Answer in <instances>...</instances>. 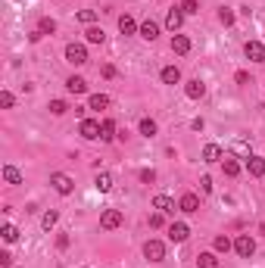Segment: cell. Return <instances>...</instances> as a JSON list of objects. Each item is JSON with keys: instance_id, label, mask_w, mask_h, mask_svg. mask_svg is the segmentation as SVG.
<instances>
[{"instance_id": "6", "label": "cell", "mask_w": 265, "mask_h": 268, "mask_svg": "<svg viewBox=\"0 0 265 268\" xmlns=\"http://www.w3.org/2000/svg\"><path fill=\"white\" fill-rule=\"evenodd\" d=\"M78 134H82L85 141H97V137H100V122H94V119H82V125H78Z\"/></svg>"}, {"instance_id": "30", "label": "cell", "mask_w": 265, "mask_h": 268, "mask_svg": "<svg viewBox=\"0 0 265 268\" xmlns=\"http://www.w3.org/2000/svg\"><path fill=\"white\" fill-rule=\"evenodd\" d=\"M181 13H184V16L200 13V3H197V0H181Z\"/></svg>"}, {"instance_id": "8", "label": "cell", "mask_w": 265, "mask_h": 268, "mask_svg": "<svg viewBox=\"0 0 265 268\" xmlns=\"http://www.w3.org/2000/svg\"><path fill=\"white\" fill-rule=\"evenodd\" d=\"M187 234H190V228L184 225V221H172V225H169V240L172 243H184Z\"/></svg>"}, {"instance_id": "23", "label": "cell", "mask_w": 265, "mask_h": 268, "mask_svg": "<svg viewBox=\"0 0 265 268\" xmlns=\"http://www.w3.org/2000/svg\"><path fill=\"white\" fill-rule=\"evenodd\" d=\"M137 131H141L144 137H156V131H159V128H156V122H153V119H141Z\"/></svg>"}, {"instance_id": "26", "label": "cell", "mask_w": 265, "mask_h": 268, "mask_svg": "<svg viewBox=\"0 0 265 268\" xmlns=\"http://www.w3.org/2000/svg\"><path fill=\"white\" fill-rule=\"evenodd\" d=\"M3 181H6V184H22V172L13 169V166H6V169H3Z\"/></svg>"}, {"instance_id": "4", "label": "cell", "mask_w": 265, "mask_h": 268, "mask_svg": "<svg viewBox=\"0 0 265 268\" xmlns=\"http://www.w3.org/2000/svg\"><path fill=\"white\" fill-rule=\"evenodd\" d=\"M66 60L72 66H85L88 63V50L82 47V44H69V47H66Z\"/></svg>"}, {"instance_id": "39", "label": "cell", "mask_w": 265, "mask_h": 268, "mask_svg": "<svg viewBox=\"0 0 265 268\" xmlns=\"http://www.w3.org/2000/svg\"><path fill=\"white\" fill-rule=\"evenodd\" d=\"M150 228H163V212H153V215H150Z\"/></svg>"}, {"instance_id": "3", "label": "cell", "mask_w": 265, "mask_h": 268, "mask_svg": "<svg viewBox=\"0 0 265 268\" xmlns=\"http://www.w3.org/2000/svg\"><path fill=\"white\" fill-rule=\"evenodd\" d=\"M144 256L150 262H163L166 259V243L163 240H147L144 243Z\"/></svg>"}, {"instance_id": "43", "label": "cell", "mask_w": 265, "mask_h": 268, "mask_svg": "<svg viewBox=\"0 0 265 268\" xmlns=\"http://www.w3.org/2000/svg\"><path fill=\"white\" fill-rule=\"evenodd\" d=\"M190 128H193V131H203L206 122H203V119H193V122H190Z\"/></svg>"}, {"instance_id": "2", "label": "cell", "mask_w": 265, "mask_h": 268, "mask_svg": "<svg viewBox=\"0 0 265 268\" xmlns=\"http://www.w3.org/2000/svg\"><path fill=\"white\" fill-rule=\"evenodd\" d=\"M234 253L240 256V259H250V256L256 253V240H253L250 234H240V237L234 240Z\"/></svg>"}, {"instance_id": "22", "label": "cell", "mask_w": 265, "mask_h": 268, "mask_svg": "<svg viewBox=\"0 0 265 268\" xmlns=\"http://www.w3.org/2000/svg\"><path fill=\"white\" fill-rule=\"evenodd\" d=\"M112 137H116V122H112V119H106V122H103L100 125V141H112Z\"/></svg>"}, {"instance_id": "41", "label": "cell", "mask_w": 265, "mask_h": 268, "mask_svg": "<svg viewBox=\"0 0 265 268\" xmlns=\"http://www.w3.org/2000/svg\"><path fill=\"white\" fill-rule=\"evenodd\" d=\"M234 81H237V85H250V75H247V72H237Z\"/></svg>"}, {"instance_id": "40", "label": "cell", "mask_w": 265, "mask_h": 268, "mask_svg": "<svg viewBox=\"0 0 265 268\" xmlns=\"http://www.w3.org/2000/svg\"><path fill=\"white\" fill-rule=\"evenodd\" d=\"M9 262H13V256H9V253H0V268H9Z\"/></svg>"}, {"instance_id": "25", "label": "cell", "mask_w": 265, "mask_h": 268, "mask_svg": "<svg viewBox=\"0 0 265 268\" xmlns=\"http://www.w3.org/2000/svg\"><path fill=\"white\" fill-rule=\"evenodd\" d=\"M106 106H109V97L106 94H94V97L88 100V109H106Z\"/></svg>"}, {"instance_id": "19", "label": "cell", "mask_w": 265, "mask_h": 268, "mask_svg": "<svg viewBox=\"0 0 265 268\" xmlns=\"http://www.w3.org/2000/svg\"><path fill=\"white\" fill-rule=\"evenodd\" d=\"M94 187H97L100 193H109V190H112V175L100 172V175H97V181H94Z\"/></svg>"}, {"instance_id": "35", "label": "cell", "mask_w": 265, "mask_h": 268, "mask_svg": "<svg viewBox=\"0 0 265 268\" xmlns=\"http://www.w3.org/2000/svg\"><path fill=\"white\" fill-rule=\"evenodd\" d=\"M66 109H69V106H66V100H50V112H53V115H63Z\"/></svg>"}, {"instance_id": "7", "label": "cell", "mask_w": 265, "mask_h": 268, "mask_svg": "<svg viewBox=\"0 0 265 268\" xmlns=\"http://www.w3.org/2000/svg\"><path fill=\"white\" fill-rule=\"evenodd\" d=\"M244 53H247V60H253V63H265V44L262 41H247Z\"/></svg>"}, {"instance_id": "20", "label": "cell", "mask_w": 265, "mask_h": 268, "mask_svg": "<svg viewBox=\"0 0 265 268\" xmlns=\"http://www.w3.org/2000/svg\"><path fill=\"white\" fill-rule=\"evenodd\" d=\"M85 38H88V44H103V41H106V31L97 28V25H90V28L85 31Z\"/></svg>"}, {"instance_id": "21", "label": "cell", "mask_w": 265, "mask_h": 268, "mask_svg": "<svg viewBox=\"0 0 265 268\" xmlns=\"http://www.w3.org/2000/svg\"><path fill=\"white\" fill-rule=\"evenodd\" d=\"M178 81H181L178 66H166V69H163V85H178Z\"/></svg>"}, {"instance_id": "44", "label": "cell", "mask_w": 265, "mask_h": 268, "mask_svg": "<svg viewBox=\"0 0 265 268\" xmlns=\"http://www.w3.org/2000/svg\"><path fill=\"white\" fill-rule=\"evenodd\" d=\"M116 75V66H103V78H112Z\"/></svg>"}, {"instance_id": "37", "label": "cell", "mask_w": 265, "mask_h": 268, "mask_svg": "<svg viewBox=\"0 0 265 268\" xmlns=\"http://www.w3.org/2000/svg\"><path fill=\"white\" fill-rule=\"evenodd\" d=\"M141 181H144V184H153V181H156V172H153V169H144V172H141Z\"/></svg>"}, {"instance_id": "42", "label": "cell", "mask_w": 265, "mask_h": 268, "mask_svg": "<svg viewBox=\"0 0 265 268\" xmlns=\"http://www.w3.org/2000/svg\"><path fill=\"white\" fill-rule=\"evenodd\" d=\"M56 247L66 250V247H69V234H60V237H56Z\"/></svg>"}, {"instance_id": "27", "label": "cell", "mask_w": 265, "mask_h": 268, "mask_svg": "<svg viewBox=\"0 0 265 268\" xmlns=\"http://www.w3.org/2000/svg\"><path fill=\"white\" fill-rule=\"evenodd\" d=\"M197 265H200V268H218V259H215V253H200Z\"/></svg>"}, {"instance_id": "24", "label": "cell", "mask_w": 265, "mask_h": 268, "mask_svg": "<svg viewBox=\"0 0 265 268\" xmlns=\"http://www.w3.org/2000/svg\"><path fill=\"white\" fill-rule=\"evenodd\" d=\"M56 221H60V212H56V209H47V212H44V218H41V228H44V231H50Z\"/></svg>"}, {"instance_id": "1", "label": "cell", "mask_w": 265, "mask_h": 268, "mask_svg": "<svg viewBox=\"0 0 265 268\" xmlns=\"http://www.w3.org/2000/svg\"><path fill=\"white\" fill-rule=\"evenodd\" d=\"M50 184H53V190L60 193V196H69V193L75 190V181L69 178V175H63V172H53L50 175Z\"/></svg>"}, {"instance_id": "12", "label": "cell", "mask_w": 265, "mask_h": 268, "mask_svg": "<svg viewBox=\"0 0 265 268\" xmlns=\"http://www.w3.org/2000/svg\"><path fill=\"white\" fill-rule=\"evenodd\" d=\"M172 50H175L178 56L190 53V38H187V34H175V38H172Z\"/></svg>"}, {"instance_id": "5", "label": "cell", "mask_w": 265, "mask_h": 268, "mask_svg": "<svg viewBox=\"0 0 265 268\" xmlns=\"http://www.w3.org/2000/svg\"><path fill=\"white\" fill-rule=\"evenodd\" d=\"M119 225H122V212L119 209H106V212L100 215V228L103 231H116Z\"/></svg>"}, {"instance_id": "18", "label": "cell", "mask_w": 265, "mask_h": 268, "mask_svg": "<svg viewBox=\"0 0 265 268\" xmlns=\"http://www.w3.org/2000/svg\"><path fill=\"white\" fill-rule=\"evenodd\" d=\"M222 159V147L218 144H206L203 147V162H218Z\"/></svg>"}, {"instance_id": "34", "label": "cell", "mask_w": 265, "mask_h": 268, "mask_svg": "<svg viewBox=\"0 0 265 268\" xmlns=\"http://www.w3.org/2000/svg\"><path fill=\"white\" fill-rule=\"evenodd\" d=\"M94 19H97L94 9H82V13H78V22H82V25H94Z\"/></svg>"}, {"instance_id": "16", "label": "cell", "mask_w": 265, "mask_h": 268, "mask_svg": "<svg viewBox=\"0 0 265 268\" xmlns=\"http://www.w3.org/2000/svg\"><path fill=\"white\" fill-rule=\"evenodd\" d=\"M166 25H169L172 31H178V28L184 25V13H181V6H178V9H169V16H166Z\"/></svg>"}, {"instance_id": "38", "label": "cell", "mask_w": 265, "mask_h": 268, "mask_svg": "<svg viewBox=\"0 0 265 268\" xmlns=\"http://www.w3.org/2000/svg\"><path fill=\"white\" fill-rule=\"evenodd\" d=\"M200 190H203V193H212V178H209V175L200 178Z\"/></svg>"}, {"instance_id": "28", "label": "cell", "mask_w": 265, "mask_h": 268, "mask_svg": "<svg viewBox=\"0 0 265 268\" xmlns=\"http://www.w3.org/2000/svg\"><path fill=\"white\" fill-rule=\"evenodd\" d=\"M222 169H225L228 178H234V175H240V162H237V159H225V162H222Z\"/></svg>"}, {"instance_id": "17", "label": "cell", "mask_w": 265, "mask_h": 268, "mask_svg": "<svg viewBox=\"0 0 265 268\" xmlns=\"http://www.w3.org/2000/svg\"><path fill=\"white\" fill-rule=\"evenodd\" d=\"M141 38H147V41H156L159 38V25H156L153 19H147L144 25H141Z\"/></svg>"}, {"instance_id": "10", "label": "cell", "mask_w": 265, "mask_h": 268, "mask_svg": "<svg viewBox=\"0 0 265 268\" xmlns=\"http://www.w3.org/2000/svg\"><path fill=\"white\" fill-rule=\"evenodd\" d=\"M184 94H187V100H203V97H206V85H203L200 78H193V81H187Z\"/></svg>"}, {"instance_id": "32", "label": "cell", "mask_w": 265, "mask_h": 268, "mask_svg": "<svg viewBox=\"0 0 265 268\" xmlns=\"http://www.w3.org/2000/svg\"><path fill=\"white\" fill-rule=\"evenodd\" d=\"M38 31H41V34H53V31H56V22H53V19H47V16H44V19L38 22Z\"/></svg>"}, {"instance_id": "31", "label": "cell", "mask_w": 265, "mask_h": 268, "mask_svg": "<svg viewBox=\"0 0 265 268\" xmlns=\"http://www.w3.org/2000/svg\"><path fill=\"white\" fill-rule=\"evenodd\" d=\"M218 22H222V25H234V9L222 6V9H218Z\"/></svg>"}, {"instance_id": "33", "label": "cell", "mask_w": 265, "mask_h": 268, "mask_svg": "<svg viewBox=\"0 0 265 268\" xmlns=\"http://www.w3.org/2000/svg\"><path fill=\"white\" fill-rule=\"evenodd\" d=\"M0 234H3L6 243H13V240L19 237V228H16V225H3V231H0Z\"/></svg>"}, {"instance_id": "14", "label": "cell", "mask_w": 265, "mask_h": 268, "mask_svg": "<svg viewBox=\"0 0 265 268\" xmlns=\"http://www.w3.org/2000/svg\"><path fill=\"white\" fill-rule=\"evenodd\" d=\"M119 31H122V34H134V31H141V25L134 22V16L125 13V16H119Z\"/></svg>"}, {"instance_id": "9", "label": "cell", "mask_w": 265, "mask_h": 268, "mask_svg": "<svg viewBox=\"0 0 265 268\" xmlns=\"http://www.w3.org/2000/svg\"><path fill=\"white\" fill-rule=\"evenodd\" d=\"M153 209L163 212V215H175V200L166 196V193H159V196H153Z\"/></svg>"}, {"instance_id": "15", "label": "cell", "mask_w": 265, "mask_h": 268, "mask_svg": "<svg viewBox=\"0 0 265 268\" xmlns=\"http://www.w3.org/2000/svg\"><path fill=\"white\" fill-rule=\"evenodd\" d=\"M66 88H69V94H85V90H88V81H85L82 75H72V78L66 81Z\"/></svg>"}, {"instance_id": "13", "label": "cell", "mask_w": 265, "mask_h": 268, "mask_svg": "<svg viewBox=\"0 0 265 268\" xmlns=\"http://www.w3.org/2000/svg\"><path fill=\"white\" fill-rule=\"evenodd\" d=\"M247 172L253 175V178H262V175H265V159L250 156V159H247Z\"/></svg>"}, {"instance_id": "11", "label": "cell", "mask_w": 265, "mask_h": 268, "mask_svg": "<svg viewBox=\"0 0 265 268\" xmlns=\"http://www.w3.org/2000/svg\"><path fill=\"white\" fill-rule=\"evenodd\" d=\"M178 209H181V212H197V209H200V196L197 193H184L181 196V200H178Z\"/></svg>"}, {"instance_id": "29", "label": "cell", "mask_w": 265, "mask_h": 268, "mask_svg": "<svg viewBox=\"0 0 265 268\" xmlns=\"http://www.w3.org/2000/svg\"><path fill=\"white\" fill-rule=\"evenodd\" d=\"M231 247H234L231 237H225V234H218V237H215V253H228Z\"/></svg>"}, {"instance_id": "36", "label": "cell", "mask_w": 265, "mask_h": 268, "mask_svg": "<svg viewBox=\"0 0 265 268\" xmlns=\"http://www.w3.org/2000/svg\"><path fill=\"white\" fill-rule=\"evenodd\" d=\"M13 103H16V97L9 94V90H3V94H0V106H3V109H9Z\"/></svg>"}]
</instances>
